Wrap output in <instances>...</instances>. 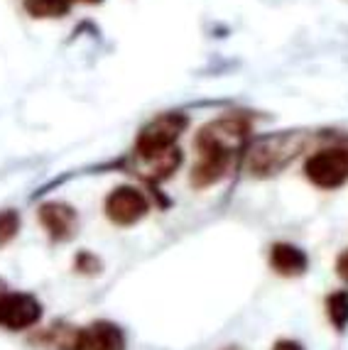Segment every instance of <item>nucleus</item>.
Here are the masks:
<instances>
[{
	"label": "nucleus",
	"mask_w": 348,
	"mask_h": 350,
	"mask_svg": "<svg viewBox=\"0 0 348 350\" xmlns=\"http://www.w3.org/2000/svg\"><path fill=\"white\" fill-rule=\"evenodd\" d=\"M309 145H312L309 130H279L273 135H260L250 140L245 150V170L256 179L275 176L287 170Z\"/></svg>",
	"instance_id": "nucleus-2"
},
{
	"label": "nucleus",
	"mask_w": 348,
	"mask_h": 350,
	"mask_svg": "<svg viewBox=\"0 0 348 350\" xmlns=\"http://www.w3.org/2000/svg\"><path fill=\"white\" fill-rule=\"evenodd\" d=\"M304 174L319 189H338L348 181V137L341 145L321 147L307 159Z\"/></svg>",
	"instance_id": "nucleus-4"
},
{
	"label": "nucleus",
	"mask_w": 348,
	"mask_h": 350,
	"mask_svg": "<svg viewBox=\"0 0 348 350\" xmlns=\"http://www.w3.org/2000/svg\"><path fill=\"white\" fill-rule=\"evenodd\" d=\"M23 8L35 20H59L69 15L71 3L69 0H25Z\"/></svg>",
	"instance_id": "nucleus-11"
},
{
	"label": "nucleus",
	"mask_w": 348,
	"mask_h": 350,
	"mask_svg": "<svg viewBox=\"0 0 348 350\" xmlns=\"http://www.w3.org/2000/svg\"><path fill=\"white\" fill-rule=\"evenodd\" d=\"M326 316H329L331 326L338 333L348 328V289H338L326 297Z\"/></svg>",
	"instance_id": "nucleus-12"
},
{
	"label": "nucleus",
	"mask_w": 348,
	"mask_h": 350,
	"mask_svg": "<svg viewBox=\"0 0 348 350\" xmlns=\"http://www.w3.org/2000/svg\"><path fill=\"white\" fill-rule=\"evenodd\" d=\"M37 218L54 243L71 240L76 235V228H79V213L74 206L64 204V201H45L37 208Z\"/></svg>",
	"instance_id": "nucleus-8"
},
{
	"label": "nucleus",
	"mask_w": 348,
	"mask_h": 350,
	"mask_svg": "<svg viewBox=\"0 0 348 350\" xmlns=\"http://www.w3.org/2000/svg\"><path fill=\"white\" fill-rule=\"evenodd\" d=\"M270 267L279 277H302L309 269V255L292 243H275L270 247Z\"/></svg>",
	"instance_id": "nucleus-10"
},
{
	"label": "nucleus",
	"mask_w": 348,
	"mask_h": 350,
	"mask_svg": "<svg viewBox=\"0 0 348 350\" xmlns=\"http://www.w3.org/2000/svg\"><path fill=\"white\" fill-rule=\"evenodd\" d=\"M150 213V201L140 189L135 187H118L105 196V216H108L110 223L116 226H135L142 218Z\"/></svg>",
	"instance_id": "nucleus-5"
},
{
	"label": "nucleus",
	"mask_w": 348,
	"mask_h": 350,
	"mask_svg": "<svg viewBox=\"0 0 348 350\" xmlns=\"http://www.w3.org/2000/svg\"><path fill=\"white\" fill-rule=\"evenodd\" d=\"M74 267L82 272V275H99L101 272V260L91 252H79L74 260Z\"/></svg>",
	"instance_id": "nucleus-14"
},
{
	"label": "nucleus",
	"mask_w": 348,
	"mask_h": 350,
	"mask_svg": "<svg viewBox=\"0 0 348 350\" xmlns=\"http://www.w3.org/2000/svg\"><path fill=\"white\" fill-rule=\"evenodd\" d=\"M66 350H125V333L118 323L93 321L71 333Z\"/></svg>",
	"instance_id": "nucleus-7"
},
{
	"label": "nucleus",
	"mask_w": 348,
	"mask_h": 350,
	"mask_svg": "<svg viewBox=\"0 0 348 350\" xmlns=\"http://www.w3.org/2000/svg\"><path fill=\"white\" fill-rule=\"evenodd\" d=\"M71 5H74V3H84V5H99V3H103V0H69Z\"/></svg>",
	"instance_id": "nucleus-17"
},
{
	"label": "nucleus",
	"mask_w": 348,
	"mask_h": 350,
	"mask_svg": "<svg viewBox=\"0 0 348 350\" xmlns=\"http://www.w3.org/2000/svg\"><path fill=\"white\" fill-rule=\"evenodd\" d=\"M186 128H189V118L179 111H169L152 118L138 133L133 157H152V154L172 150V147H177V140Z\"/></svg>",
	"instance_id": "nucleus-3"
},
{
	"label": "nucleus",
	"mask_w": 348,
	"mask_h": 350,
	"mask_svg": "<svg viewBox=\"0 0 348 350\" xmlns=\"http://www.w3.org/2000/svg\"><path fill=\"white\" fill-rule=\"evenodd\" d=\"M273 350H304L302 343H297V340H277Z\"/></svg>",
	"instance_id": "nucleus-16"
},
{
	"label": "nucleus",
	"mask_w": 348,
	"mask_h": 350,
	"mask_svg": "<svg viewBox=\"0 0 348 350\" xmlns=\"http://www.w3.org/2000/svg\"><path fill=\"white\" fill-rule=\"evenodd\" d=\"M223 350H240V348H236V345H231V348H223Z\"/></svg>",
	"instance_id": "nucleus-19"
},
{
	"label": "nucleus",
	"mask_w": 348,
	"mask_h": 350,
	"mask_svg": "<svg viewBox=\"0 0 348 350\" xmlns=\"http://www.w3.org/2000/svg\"><path fill=\"white\" fill-rule=\"evenodd\" d=\"M5 292H8V286H5V282L0 280V297H3V294H5Z\"/></svg>",
	"instance_id": "nucleus-18"
},
{
	"label": "nucleus",
	"mask_w": 348,
	"mask_h": 350,
	"mask_svg": "<svg viewBox=\"0 0 348 350\" xmlns=\"http://www.w3.org/2000/svg\"><path fill=\"white\" fill-rule=\"evenodd\" d=\"M182 159H184V154H182L179 147H172V150L152 154V157H133V167L138 176H142L150 184H160L179 170Z\"/></svg>",
	"instance_id": "nucleus-9"
},
{
	"label": "nucleus",
	"mask_w": 348,
	"mask_h": 350,
	"mask_svg": "<svg viewBox=\"0 0 348 350\" xmlns=\"http://www.w3.org/2000/svg\"><path fill=\"white\" fill-rule=\"evenodd\" d=\"M42 319V304L27 292H5L0 297V328L27 331Z\"/></svg>",
	"instance_id": "nucleus-6"
},
{
	"label": "nucleus",
	"mask_w": 348,
	"mask_h": 350,
	"mask_svg": "<svg viewBox=\"0 0 348 350\" xmlns=\"http://www.w3.org/2000/svg\"><path fill=\"white\" fill-rule=\"evenodd\" d=\"M250 145V128L240 118H219L206 123L194 137L197 164L192 167V184L197 189L223 181L238 164Z\"/></svg>",
	"instance_id": "nucleus-1"
},
{
	"label": "nucleus",
	"mask_w": 348,
	"mask_h": 350,
	"mask_svg": "<svg viewBox=\"0 0 348 350\" xmlns=\"http://www.w3.org/2000/svg\"><path fill=\"white\" fill-rule=\"evenodd\" d=\"M336 272H338V277H341V280L348 284V250H343L341 255H338V260H336Z\"/></svg>",
	"instance_id": "nucleus-15"
},
{
	"label": "nucleus",
	"mask_w": 348,
	"mask_h": 350,
	"mask_svg": "<svg viewBox=\"0 0 348 350\" xmlns=\"http://www.w3.org/2000/svg\"><path fill=\"white\" fill-rule=\"evenodd\" d=\"M20 233V213L15 208L0 211V245H8Z\"/></svg>",
	"instance_id": "nucleus-13"
}]
</instances>
